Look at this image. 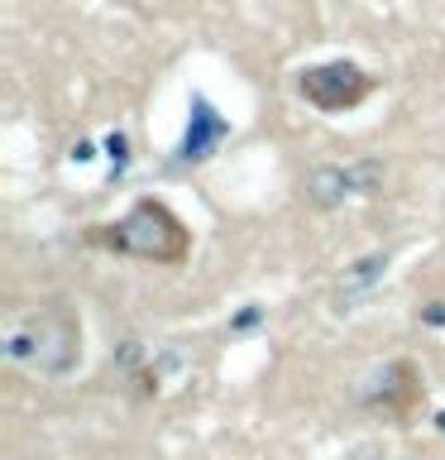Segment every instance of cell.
I'll use <instances>...</instances> for the list:
<instances>
[{"mask_svg":"<svg viewBox=\"0 0 445 460\" xmlns=\"http://www.w3.org/2000/svg\"><path fill=\"white\" fill-rule=\"evenodd\" d=\"M5 355L39 374H67L82 359V326L63 302H43L5 331Z\"/></svg>","mask_w":445,"mask_h":460,"instance_id":"1","label":"cell"},{"mask_svg":"<svg viewBox=\"0 0 445 460\" xmlns=\"http://www.w3.org/2000/svg\"><path fill=\"white\" fill-rule=\"evenodd\" d=\"M96 240H106L120 254H139L153 264H182L187 259V226L172 216L163 201H139L120 226H106Z\"/></svg>","mask_w":445,"mask_h":460,"instance_id":"2","label":"cell"},{"mask_svg":"<svg viewBox=\"0 0 445 460\" xmlns=\"http://www.w3.org/2000/svg\"><path fill=\"white\" fill-rule=\"evenodd\" d=\"M301 92H307V101H316L321 111H345V106H354L359 96L369 92V82H364V72L359 67H316L301 77Z\"/></svg>","mask_w":445,"mask_h":460,"instance_id":"3","label":"cell"},{"mask_svg":"<svg viewBox=\"0 0 445 460\" xmlns=\"http://www.w3.org/2000/svg\"><path fill=\"white\" fill-rule=\"evenodd\" d=\"M379 178V164H354V168H321L311 178V197L316 201H340V197H350L354 187L364 192V187Z\"/></svg>","mask_w":445,"mask_h":460,"instance_id":"4","label":"cell"}]
</instances>
